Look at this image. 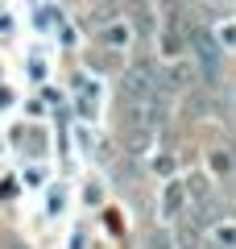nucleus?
I'll return each instance as SVG.
<instances>
[{
  "mask_svg": "<svg viewBox=\"0 0 236 249\" xmlns=\"http://www.w3.org/2000/svg\"><path fill=\"white\" fill-rule=\"evenodd\" d=\"M186 50H191L195 67H199V79L207 83V88H216L219 75H224V67H219L224 50H219V42L199 25V21H186Z\"/></svg>",
  "mask_w": 236,
  "mask_h": 249,
  "instance_id": "obj_2",
  "label": "nucleus"
},
{
  "mask_svg": "<svg viewBox=\"0 0 236 249\" xmlns=\"http://www.w3.org/2000/svg\"><path fill=\"white\" fill-rule=\"evenodd\" d=\"M100 42L108 46V50H129L133 46V21L129 17H108L104 25H100Z\"/></svg>",
  "mask_w": 236,
  "mask_h": 249,
  "instance_id": "obj_4",
  "label": "nucleus"
},
{
  "mask_svg": "<svg viewBox=\"0 0 236 249\" xmlns=\"http://www.w3.org/2000/svg\"><path fill=\"white\" fill-rule=\"evenodd\" d=\"M211 170H216L219 178H236V154L232 150H216L211 154Z\"/></svg>",
  "mask_w": 236,
  "mask_h": 249,
  "instance_id": "obj_5",
  "label": "nucleus"
},
{
  "mask_svg": "<svg viewBox=\"0 0 236 249\" xmlns=\"http://www.w3.org/2000/svg\"><path fill=\"white\" fill-rule=\"evenodd\" d=\"M178 204H183V187H178V183H170V187H166V220L178 212Z\"/></svg>",
  "mask_w": 236,
  "mask_h": 249,
  "instance_id": "obj_6",
  "label": "nucleus"
},
{
  "mask_svg": "<svg viewBox=\"0 0 236 249\" xmlns=\"http://www.w3.org/2000/svg\"><path fill=\"white\" fill-rule=\"evenodd\" d=\"M120 116H124V129H129V145L133 150H145L149 133L157 124V91H120Z\"/></svg>",
  "mask_w": 236,
  "mask_h": 249,
  "instance_id": "obj_1",
  "label": "nucleus"
},
{
  "mask_svg": "<svg viewBox=\"0 0 236 249\" xmlns=\"http://www.w3.org/2000/svg\"><path fill=\"white\" fill-rule=\"evenodd\" d=\"M186 196H191V224H207L211 220V212H216V191H211V183L203 175H195L191 178V187H186Z\"/></svg>",
  "mask_w": 236,
  "mask_h": 249,
  "instance_id": "obj_3",
  "label": "nucleus"
}]
</instances>
